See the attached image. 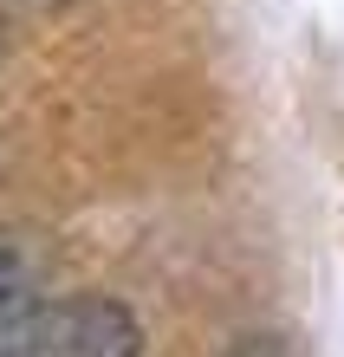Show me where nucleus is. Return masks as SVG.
I'll return each mask as SVG.
<instances>
[{
	"label": "nucleus",
	"mask_w": 344,
	"mask_h": 357,
	"mask_svg": "<svg viewBox=\"0 0 344 357\" xmlns=\"http://www.w3.org/2000/svg\"><path fill=\"white\" fill-rule=\"evenodd\" d=\"M33 331H39V312H33V299H27L20 286H7V280H0V357L27 351V344H33Z\"/></svg>",
	"instance_id": "nucleus-2"
},
{
	"label": "nucleus",
	"mask_w": 344,
	"mask_h": 357,
	"mask_svg": "<svg viewBox=\"0 0 344 357\" xmlns=\"http://www.w3.org/2000/svg\"><path fill=\"white\" fill-rule=\"evenodd\" d=\"M52 338H59V357H137V319L111 299H84V305H66L52 319Z\"/></svg>",
	"instance_id": "nucleus-1"
},
{
	"label": "nucleus",
	"mask_w": 344,
	"mask_h": 357,
	"mask_svg": "<svg viewBox=\"0 0 344 357\" xmlns=\"http://www.w3.org/2000/svg\"><path fill=\"white\" fill-rule=\"evenodd\" d=\"M227 357H279V338H241Z\"/></svg>",
	"instance_id": "nucleus-3"
}]
</instances>
